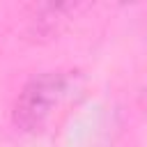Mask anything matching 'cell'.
<instances>
[{
  "label": "cell",
  "mask_w": 147,
  "mask_h": 147,
  "mask_svg": "<svg viewBox=\"0 0 147 147\" xmlns=\"http://www.w3.org/2000/svg\"><path fill=\"white\" fill-rule=\"evenodd\" d=\"M78 90L74 71H41L32 76L14 99L11 119L25 133L44 131Z\"/></svg>",
  "instance_id": "cell-1"
}]
</instances>
